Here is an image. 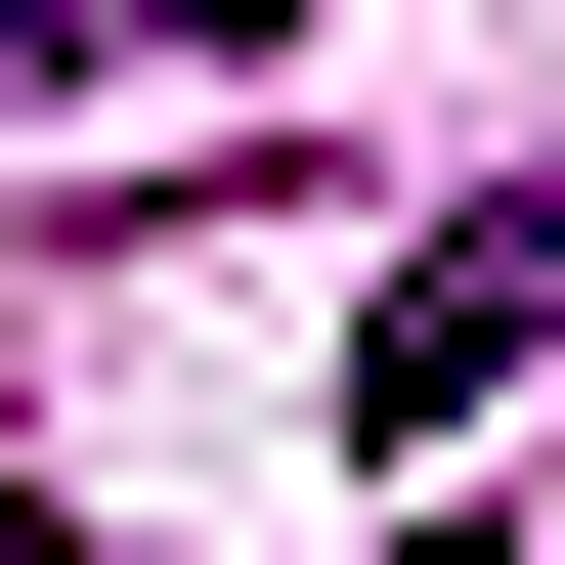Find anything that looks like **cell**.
I'll return each mask as SVG.
<instances>
[{"label": "cell", "mask_w": 565, "mask_h": 565, "mask_svg": "<svg viewBox=\"0 0 565 565\" xmlns=\"http://www.w3.org/2000/svg\"><path fill=\"white\" fill-rule=\"evenodd\" d=\"M174 44H305V0H0V131H87V87H174Z\"/></svg>", "instance_id": "7a4b0ae2"}, {"label": "cell", "mask_w": 565, "mask_h": 565, "mask_svg": "<svg viewBox=\"0 0 565 565\" xmlns=\"http://www.w3.org/2000/svg\"><path fill=\"white\" fill-rule=\"evenodd\" d=\"M522 349H565V174H522V217H435V262L349 305V435H435V392H522Z\"/></svg>", "instance_id": "6da1fadb"}]
</instances>
